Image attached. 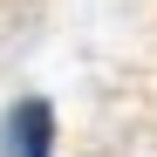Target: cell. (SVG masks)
Masks as SVG:
<instances>
[{
    "label": "cell",
    "mask_w": 157,
    "mask_h": 157,
    "mask_svg": "<svg viewBox=\"0 0 157 157\" xmlns=\"http://www.w3.org/2000/svg\"><path fill=\"white\" fill-rule=\"evenodd\" d=\"M0 150L7 157H55V102L21 96L7 109V123H0Z\"/></svg>",
    "instance_id": "cell-1"
}]
</instances>
